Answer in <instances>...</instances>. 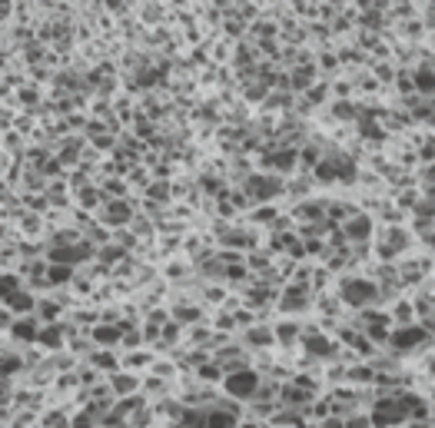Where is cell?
Returning a JSON list of instances; mask_svg holds the SVG:
<instances>
[{
	"mask_svg": "<svg viewBox=\"0 0 435 428\" xmlns=\"http://www.w3.org/2000/svg\"><path fill=\"white\" fill-rule=\"evenodd\" d=\"M283 176H276V173H269V176H249L246 180V196L249 200H256V203H263V200H276L279 193H283Z\"/></svg>",
	"mask_w": 435,
	"mask_h": 428,
	"instance_id": "277c9868",
	"label": "cell"
},
{
	"mask_svg": "<svg viewBox=\"0 0 435 428\" xmlns=\"http://www.w3.org/2000/svg\"><path fill=\"white\" fill-rule=\"evenodd\" d=\"M223 365H220V362H216V359H213V362H200V369H196V378H200V382H203V385H209V382H223Z\"/></svg>",
	"mask_w": 435,
	"mask_h": 428,
	"instance_id": "7c38bea8",
	"label": "cell"
},
{
	"mask_svg": "<svg viewBox=\"0 0 435 428\" xmlns=\"http://www.w3.org/2000/svg\"><path fill=\"white\" fill-rule=\"evenodd\" d=\"M100 223L107 226V229H120V226L133 223V209H130V203H127V200H107V209H103Z\"/></svg>",
	"mask_w": 435,
	"mask_h": 428,
	"instance_id": "8992f818",
	"label": "cell"
},
{
	"mask_svg": "<svg viewBox=\"0 0 435 428\" xmlns=\"http://www.w3.org/2000/svg\"><path fill=\"white\" fill-rule=\"evenodd\" d=\"M329 110H332V120L336 123H356L359 120V103H352V100H332L329 103Z\"/></svg>",
	"mask_w": 435,
	"mask_h": 428,
	"instance_id": "30bf717a",
	"label": "cell"
},
{
	"mask_svg": "<svg viewBox=\"0 0 435 428\" xmlns=\"http://www.w3.org/2000/svg\"><path fill=\"white\" fill-rule=\"evenodd\" d=\"M40 322L34 312L30 316H17L14 322H10V329H7V335L17 342V345H30V342H37V332H40Z\"/></svg>",
	"mask_w": 435,
	"mask_h": 428,
	"instance_id": "5b68a950",
	"label": "cell"
},
{
	"mask_svg": "<svg viewBox=\"0 0 435 428\" xmlns=\"http://www.w3.org/2000/svg\"><path fill=\"white\" fill-rule=\"evenodd\" d=\"M43 422H47V425H54V422H67V415H60V411H47V415H43Z\"/></svg>",
	"mask_w": 435,
	"mask_h": 428,
	"instance_id": "2e32d148",
	"label": "cell"
},
{
	"mask_svg": "<svg viewBox=\"0 0 435 428\" xmlns=\"http://www.w3.org/2000/svg\"><path fill=\"white\" fill-rule=\"evenodd\" d=\"M120 325L116 322H96L94 329H90V339H94V345L100 349H107V345H120Z\"/></svg>",
	"mask_w": 435,
	"mask_h": 428,
	"instance_id": "9c48e42d",
	"label": "cell"
},
{
	"mask_svg": "<svg viewBox=\"0 0 435 428\" xmlns=\"http://www.w3.org/2000/svg\"><path fill=\"white\" fill-rule=\"evenodd\" d=\"M336 299L342 302V309H362V306H376L379 299V286L369 276H346L339 286Z\"/></svg>",
	"mask_w": 435,
	"mask_h": 428,
	"instance_id": "6da1fadb",
	"label": "cell"
},
{
	"mask_svg": "<svg viewBox=\"0 0 435 428\" xmlns=\"http://www.w3.org/2000/svg\"><path fill=\"white\" fill-rule=\"evenodd\" d=\"M74 266H67V262H47V272H43V279L50 282V286H70L74 279Z\"/></svg>",
	"mask_w": 435,
	"mask_h": 428,
	"instance_id": "8fae6325",
	"label": "cell"
},
{
	"mask_svg": "<svg viewBox=\"0 0 435 428\" xmlns=\"http://www.w3.org/2000/svg\"><path fill=\"white\" fill-rule=\"evenodd\" d=\"M306 94H309V100H326V96H329V87H326V83H322V87H309Z\"/></svg>",
	"mask_w": 435,
	"mask_h": 428,
	"instance_id": "9a60e30c",
	"label": "cell"
},
{
	"mask_svg": "<svg viewBox=\"0 0 435 428\" xmlns=\"http://www.w3.org/2000/svg\"><path fill=\"white\" fill-rule=\"evenodd\" d=\"M203 296H206L209 306H223V296H226V289H223V286H216V289H213V286H206V289H203Z\"/></svg>",
	"mask_w": 435,
	"mask_h": 428,
	"instance_id": "5bb4252c",
	"label": "cell"
},
{
	"mask_svg": "<svg viewBox=\"0 0 435 428\" xmlns=\"http://www.w3.org/2000/svg\"><path fill=\"white\" fill-rule=\"evenodd\" d=\"M429 339H432V332H425L418 322L392 325V329H389V339H385V349L392 355H405V352H412V349H418L422 342H429Z\"/></svg>",
	"mask_w": 435,
	"mask_h": 428,
	"instance_id": "7a4b0ae2",
	"label": "cell"
},
{
	"mask_svg": "<svg viewBox=\"0 0 435 428\" xmlns=\"http://www.w3.org/2000/svg\"><path fill=\"white\" fill-rule=\"evenodd\" d=\"M276 216H279V213H276V206H259V209L253 213V223H256V226H263V223L269 226Z\"/></svg>",
	"mask_w": 435,
	"mask_h": 428,
	"instance_id": "4fadbf2b",
	"label": "cell"
},
{
	"mask_svg": "<svg viewBox=\"0 0 435 428\" xmlns=\"http://www.w3.org/2000/svg\"><path fill=\"white\" fill-rule=\"evenodd\" d=\"M107 382H110V389H114L116 398L133 395V392L140 389V375H136V372L130 375V369H116V372H110V375H107Z\"/></svg>",
	"mask_w": 435,
	"mask_h": 428,
	"instance_id": "52a82bcc",
	"label": "cell"
},
{
	"mask_svg": "<svg viewBox=\"0 0 435 428\" xmlns=\"http://www.w3.org/2000/svg\"><path fill=\"white\" fill-rule=\"evenodd\" d=\"M259 378L263 375L256 372V369H249V365H240V369H229L226 375H223V389H226V395L236 402H243V398H253V392L259 389Z\"/></svg>",
	"mask_w": 435,
	"mask_h": 428,
	"instance_id": "3957f363",
	"label": "cell"
},
{
	"mask_svg": "<svg viewBox=\"0 0 435 428\" xmlns=\"http://www.w3.org/2000/svg\"><path fill=\"white\" fill-rule=\"evenodd\" d=\"M3 306H7L14 316H30V312L37 309V296H34L30 289H27V292H23V289H14L10 296L3 299Z\"/></svg>",
	"mask_w": 435,
	"mask_h": 428,
	"instance_id": "ba28073f",
	"label": "cell"
},
{
	"mask_svg": "<svg viewBox=\"0 0 435 428\" xmlns=\"http://www.w3.org/2000/svg\"><path fill=\"white\" fill-rule=\"evenodd\" d=\"M96 147H114V136H94Z\"/></svg>",
	"mask_w": 435,
	"mask_h": 428,
	"instance_id": "e0dca14e",
	"label": "cell"
}]
</instances>
